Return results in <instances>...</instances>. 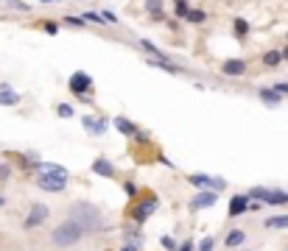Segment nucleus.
I'll use <instances>...</instances> for the list:
<instances>
[{
	"label": "nucleus",
	"mask_w": 288,
	"mask_h": 251,
	"mask_svg": "<svg viewBox=\"0 0 288 251\" xmlns=\"http://www.w3.org/2000/svg\"><path fill=\"white\" fill-rule=\"evenodd\" d=\"M70 181L67 167L56 165V162H39L36 165V187L45 193H62Z\"/></svg>",
	"instance_id": "1"
},
{
	"label": "nucleus",
	"mask_w": 288,
	"mask_h": 251,
	"mask_svg": "<svg viewBox=\"0 0 288 251\" xmlns=\"http://www.w3.org/2000/svg\"><path fill=\"white\" fill-rule=\"evenodd\" d=\"M70 221H76L78 226L84 229V234H95L98 229H101V223H104V218H101V209L95 207V204H90V201H76V204H70Z\"/></svg>",
	"instance_id": "2"
},
{
	"label": "nucleus",
	"mask_w": 288,
	"mask_h": 251,
	"mask_svg": "<svg viewBox=\"0 0 288 251\" xmlns=\"http://www.w3.org/2000/svg\"><path fill=\"white\" fill-rule=\"evenodd\" d=\"M84 237H87L84 229L78 226L76 221H70V218H67V221H62L59 226H56L54 232H51V243L59 245V248H70V245L81 243Z\"/></svg>",
	"instance_id": "3"
},
{
	"label": "nucleus",
	"mask_w": 288,
	"mask_h": 251,
	"mask_svg": "<svg viewBox=\"0 0 288 251\" xmlns=\"http://www.w3.org/2000/svg\"><path fill=\"white\" fill-rule=\"evenodd\" d=\"M67 87H70V92H73L76 98H81V101H87V103L92 101V98H90V95H92V78L87 76L84 70L73 73L70 81H67Z\"/></svg>",
	"instance_id": "4"
},
{
	"label": "nucleus",
	"mask_w": 288,
	"mask_h": 251,
	"mask_svg": "<svg viewBox=\"0 0 288 251\" xmlns=\"http://www.w3.org/2000/svg\"><path fill=\"white\" fill-rule=\"evenodd\" d=\"M48 218H51V207H48V204H34V207L28 209L25 221H23V229H25V232H31V229L42 226Z\"/></svg>",
	"instance_id": "5"
},
{
	"label": "nucleus",
	"mask_w": 288,
	"mask_h": 251,
	"mask_svg": "<svg viewBox=\"0 0 288 251\" xmlns=\"http://www.w3.org/2000/svg\"><path fill=\"white\" fill-rule=\"evenodd\" d=\"M157 196H149V198H143V201H137L132 207V221L134 223H146L151 215H154V209H157Z\"/></svg>",
	"instance_id": "6"
},
{
	"label": "nucleus",
	"mask_w": 288,
	"mask_h": 251,
	"mask_svg": "<svg viewBox=\"0 0 288 251\" xmlns=\"http://www.w3.org/2000/svg\"><path fill=\"white\" fill-rule=\"evenodd\" d=\"M216 201H218L216 190H202V193H196V196L190 198V209L193 212H199V209H210V207H216Z\"/></svg>",
	"instance_id": "7"
},
{
	"label": "nucleus",
	"mask_w": 288,
	"mask_h": 251,
	"mask_svg": "<svg viewBox=\"0 0 288 251\" xmlns=\"http://www.w3.org/2000/svg\"><path fill=\"white\" fill-rule=\"evenodd\" d=\"M187 181H190L193 187H199V190H210V187H213V190L218 193L224 187V179H213V176H204V173H190V176H187Z\"/></svg>",
	"instance_id": "8"
},
{
	"label": "nucleus",
	"mask_w": 288,
	"mask_h": 251,
	"mask_svg": "<svg viewBox=\"0 0 288 251\" xmlns=\"http://www.w3.org/2000/svg\"><path fill=\"white\" fill-rule=\"evenodd\" d=\"M81 126H84V129L92 134V137H101V134L109 129L107 117H101V120H98V117H90V114H84V117H81Z\"/></svg>",
	"instance_id": "9"
},
{
	"label": "nucleus",
	"mask_w": 288,
	"mask_h": 251,
	"mask_svg": "<svg viewBox=\"0 0 288 251\" xmlns=\"http://www.w3.org/2000/svg\"><path fill=\"white\" fill-rule=\"evenodd\" d=\"M246 73V61L244 59H227L221 65V76H227V78H241Z\"/></svg>",
	"instance_id": "10"
},
{
	"label": "nucleus",
	"mask_w": 288,
	"mask_h": 251,
	"mask_svg": "<svg viewBox=\"0 0 288 251\" xmlns=\"http://www.w3.org/2000/svg\"><path fill=\"white\" fill-rule=\"evenodd\" d=\"M20 92L12 90V84H0V106H17Z\"/></svg>",
	"instance_id": "11"
},
{
	"label": "nucleus",
	"mask_w": 288,
	"mask_h": 251,
	"mask_svg": "<svg viewBox=\"0 0 288 251\" xmlns=\"http://www.w3.org/2000/svg\"><path fill=\"white\" fill-rule=\"evenodd\" d=\"M92 173L104 176V179H112V176H115V165L109 159H104V156H98V159L92 162Z\"/></svg>",
	"instance_id": "12"
},
{
	"label": "nucleus",
	"mask_w": 288,
	"mask_h": 251,
	"mask_svg": "<svg viewBox=\"0 0 288 251\" xmlns=\"http://www.w3.org/2000/svg\"><path fill=\"white\" fill-rule=\"evenodd\" d=\"M246 207H249V198L246 196H232L229 198V218L246 215Z\"/></svg>",
	"instance_id": "13"
},
{
	"label": "nucleus",
	"mask_w": 288,
	"mask_h": 251,
	"mask_svg": "<svg viewBox=\"0 0 288 251\" xmlns=\"http://www.w3.org/2000/svg\"><path fill=\"white\" fill-rule=\"evenodd\" d=\"M260 204H269V207H285V204H288V193L266 190V196H263V201H260Z\"/></svg>",
	"instance_id": "14"
},
{
	"label": "nucleus",
	"mask_w": 288,
	"mask_h": 251,
	"mask_svg": "<svg viewBox=\"0 0 288 251\" xmlns=\"http://www.w3.org/2000/svg\"><path fill=\"white\" fill-rule=\"evenodd\" d=\"M258 98L266 103V106H271V109L282 103V95H277V92L271 90V87H260V90H258Z\"/></svg>",
	"instance_id": "15"
},
{
	"label": "nucleus",
	"mask_w": 288,
	"mask_h": 251,
	"mask_svg": "<svg viewBox=\"0 0 288 251\" xmlns=\"http://www.w3.org/2000/svg\"><path fill=\"white\" fill-rule=\"evenodd\" d=\"M112 123H115V129H118L120 134H129V137H132V134L137 132V126H134V123H132V120H129V117H115Z\"/></svg>",
	"instance_id": "16"
},
{
	"label": "nucleus",
	"mask_w": 288,
	"mask_h": 251,
	"mask_svg": "<svg viewBox=\"0 0 288 251\" xmlns=\"http://www.w3.org/2000/svg\"><path fill=\"white\" fill-rule=\"evenodd\" d=\"M140 48H143L146 53H149L146 59H165V53H162V50L157 48L154 42H149V39H140Z\"/></svg>",
	"instance_id": "17"
},
{
	"label": "nucleus",
	"mask_w": 288,
	"mask_h": 251,
	"mask_svg": "<svg viewBox=\"0 0 288 251\" xmlns=\"http://www.w3.org/2000/svg\"><path fill=\"white\" fill-rule=\"evenodd\" d=\"M246 240V232L244 229H232V232L227 234V240H224V243H227V248H235V245H241Z\"/></svg>",
	"instance_id": "18"
},
{
	"label": "nucleus",
	"mask_w": 288,
	"mask_h": 251,
	"mask_svg": "<svg viewBox=\"0 0 288 251\" xmlns=\"http://www.w3.org/2000/svg\"><path fill=\"white\" fill-rule=\"evenodd\" d=\"M232 34L238 36V39H246V36H249V23H246L244 17H235V23H232Z\"/></svg>",
	"instance_id": "19"
},
{
	"label": "nucleus",
	"mask_w": 288,
	"mask_h": 251,
	"mask_svg": "<svg viewBox=\"0 0 288 251\" xmlns=\"http://www.w3.org/2000/svg\"><path fill=\"white\" fill-rule=\"evenodd\" d=\"M146 12H149L154 20L165 17V14H162V0H146Z\"/></svg>",
	"instance_id": "20"
},
{
	"label": "nucleus",
	"mask_w": 288,
	"mask_h": 251,
	"mask_svg": "<svg viewBox=\"0 0 288 251\" xmlns=\"http://www.w3.org/2000/svg\"><path fill=\"white\" fill-rule=\"evenodd\" d=\"M266 229H288V215H274V218H266Z\"/></svg>",
	"instance_id": "21"
},
{
	"label": "nucleus",
	"mask_w": 288,
	"mask_h": 251,
	"mask_svg": "<svg viewBox=\"0 0 288 251\" xmlns=\"http://www.w3.org/2000/svg\"><path fill=\"white\" fill-rule=\"evenodd\" d=\"M263 65H266V67H277V65H282L280 50H266V53H263Z\"/></svg>",
	"instance_id": "22"
},
{
	"label": "nucleus",
	"mask_w": 288,
	"mask_h": 251,
	"mask_svg": "<svg viewBox=\"0 0 288 251\" xmlns=\"http://www.w3.org/2000/svg\"><path fill=\"white\" fill-rule=\"evenodd\" d=\"M185 20H187V23H193V25H202L204 20H207V12H202V9H190Z\"/></svg>",
	"instance_id": "23"
},
{
	"label": "nucleus",
	"mask_w": 288,
	"mask_h": 251,
	"mask_svg": "<svg viewBox=\"0 0 288 251\" xmlns=\"http://www.w3.org/2000/svg\"><path fill=\"white\" fill-rule=\"evenodd\" d=\"M196 251H216V237H213V234L202 237V240H199V248Z\"/></svg>",
	"instance_id": "24"
},
{
	"label": "nucleus",
	"mask_w": 288,
	"mask_h": 251,
	"mask_svg": "<svg viewBox=\"0 0 288 251\" xmlns=\"http://www.w3.org/2000/svg\"><path fill=\"white\" fill-rule=\"evenodd\" d=\"M190 6H187V0H174V14L176 17H187Z\"/></svg>",
	"instance_id": "25"
},
{
	"label": "nucleus",
	"mask_w": 288,
	"mask_h": 251,
	"mask_svg": "<svg viewBox=\"0 0 288 251\" xmlns=\"http://www.w3.org/2000/svg\"><path fill=\"white\" fill-rule=\"evenodd\" d=\"M123 237H126L132 245H137V248H140V243H143V237H140L137 229H129V232H123Z\"/></svg>",
	"instance_id": "26"
},
{
	"label": "nucleus",
	"mask_w": 288,
	"mask_h": 251,
	"mask_svg": "<svg viewBox=\"0 0 288 251\" xmlns=\"http://www.w3.org/2000/svg\"><path fill=\"white\" fill-rule=\"evenodd\" d=\"M81 20H84V23H95V25H104V17L98 12H84L81 14Z\"/></svg>",
	"instance_id": "27"
},
{
	"label": "nucleus",
	"mask_w": 288,
	"mask_h": 251,
	"mask_svg": "<svg viewBox=\"0 0 288 251\" xmlns=\"http://www.w3.org/2000/svg\"><path fill=\"white\" fill-rule=\"evenodd\" d=\"M160 245H162L165 251H176V240L171 237V234H162V237H160Z\"/></svg>",
	"instance_id": "28"
},
{
	"label": "nucleus",
	"mask_w": 288,
	"mask_h": 251,
	"mask_svg": "<svg viewBox=\"0 0 288 251\" xmlns=\"http://www.w3.org/2000/svg\"><path fill=\"white\" fill-rule=\"evenodd\" d=\"M65 25H70V28H84V20H81V17H73V14H70V17H65Z\"/></svg>",
	"instance_id": "29"
},
{
	"label": "nucleus",
	"mask_w": 288,
	"mask_h": 251,
	"mask_svg": "<svg viewBox=\"0 0 288 251\" xmlns=\"http://www.w3.org/2000/svg\"><path fill=\"white\" fill-rule=\"evenodd\" d=\"M56 112H59V117H73V106H70V103H59Z\"/></svg>",
	"instance_id": "30"
},
{
	"label": "nucleus",
	"mask_w": 288,
	"mask_h": 251,
	"mask_svg": "<svg viewBox=\"0 0 288 251\" xmlns=\"http://www.w3.org/2000/svg\"><path fill=\"white\" fill-rule=\"evenodd\" d=\"M123 193H126L129 198H134L137 196V184H134V181H123Z\"/></svg>",
	"instance_id": "31"
},
{
	"label": "nucleus",
	"mask_w": 288,
	"mask_h": 251,
	"mask_svg": "<svg viewBox=\"0 0 288 251\" xmlns=\"http://www.w3.org/2000/svg\"><path fill=\"white\" fill-rule=\"evenodd\" d=\"M271 90H274L277 95H288V81H277L274 87H271Z\"/></svg>",
	"instance_id": "32"
},
{
	"label": "nucleus",
	"mask_w": 288,
	"mask_h": 251,
	"mask_svg": "<svg viewBox=\"0 0 288 251\" xmlns=\"http://www.w3.org/2000/svg\"><path fill=\"white\" fill-rule=\"evenodd\" d=\"M42 28H45V34H51V36H56V34H59V25H56V23H51V20H48V23H42Z\"/></svg>",
	"instance_id": "33"
},
{
	"label": "nucleus",
	"mask_w": 288,
	"mask_h": 251,
	"mask_svg": "<svg viewBox=\"0 0 288 251\" xmlns=\"http://www.w3.org/2000/svg\"><path fill=\"white\" fill-rule=\"evenodd\" d=\"M98 14L104 17V23H118V17H115L112 12H107V9H104V12H98Z\"/></svg>",
	"instance_id": "34"
},
{
	"label": "nucleus",
	"mask_w": 288,
	"mask_h": 251,
	"mask_svg": "<svg viewBox=\"0 0 288 251\" xmlns=\"http://www.w3.org/2000/svg\"><path fill=\"white\" fill-rule=\"evenodd\" d=\"M176 251H193V240H185L182 245H176Z\"/></svg>",
	"instance_id": "35"
},
{
	"label": "nucleus",
	"mask_w": 288,
	"mask_h": 251,
	"mask_svg": "<svg viewBox=\"0 0 288 251\" xmlns=\"http://www.w3.org/2000/svg\"><path fill=\"white\" fill-rule=\"evenodd\" d=\"M9 173H12V167H9V165H0V179H9Z\"/></svg>",
	"instance_id": "36"
},
{
	"label": "nucleus",
	"mask_w": 288,
	"mask_h": 251,
	"mask_svg": "<svg viewBox=\"0 0 288 251\" xmlns=\"http://www.w3.org/2000/svg\"><path fill=\"white\" fill-rule=\"evenodd\" d=\"M120 251H140V248H137V245H132V243H123V245H120Z\"/></svg>",
	"instance_id": "37"
},
{
	"label": "nucleus",
	"mask_w": 288,
	"mask_h": 251,
	"mask_svg": "<svg viewBox=\"0 0 288 251\" xmlns=\"http://www.w3.org/2000/svg\"><path fill=\"white\" fill-rule=\"evenodd\" d=\"M280 56H282V61H288V45H285V48L280 50Z\"/></svg>",
	"instance_id": "38"
},
{
	"label": "nucleus",
	"mask_w": 288,
	"mask_h": 251,
	"mask_svg": "<svg viewBox=\"0 0 288 251\" xmlns=\"http://www.w3.org/2000/svg\"><path fill=\"white\" fill-rule=\"evenodd\" d=\"M3 207H6V198H3V196H0V209H3Z\"/></svg>",
	"instance_id": "39"
},
{
	"label": "nucleus",
	"mask_w": 288,
	"mask_h": 251,
	"mask_svg": "<svg viewBox=\"0 0 288 251\" xmlns=\"http://www.w3.org/2000/svg\"><path fill=\"white\" fill-rule=\"evenodd\" d=\"M42 3H56V0H42Z\"/></svg>",
	"instance_id": "40"
}]
</instances>
